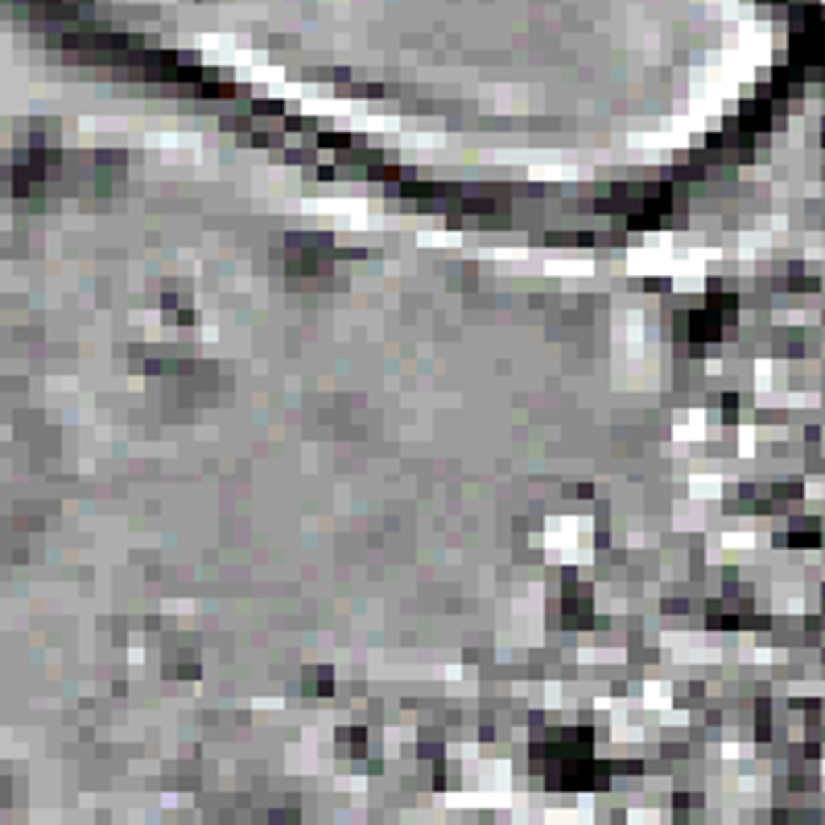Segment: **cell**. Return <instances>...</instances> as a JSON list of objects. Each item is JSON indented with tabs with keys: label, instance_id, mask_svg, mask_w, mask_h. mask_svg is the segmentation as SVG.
Wrapping results in <instances>:
<instances>
[{
	"label": "cell",
	"instance_id": "6da1fadb",
	"mask_svg": "<svg viewBox=\"0 0 825 825\" xmlns=\"http://www.w3.org/2000/svg\"><path fill=\"white\" fill-rule=\"evenodd\" d=\"M306 689H310V693H314V689H318V693H331V689H335L331 669H310V673H306Z\"/></svg>",
	"mask_w": 825,
	"mask_h": 825
},
{
	"label": "cell",
	"instance_id": "7a4b0ae2",
	"mask_svg": "<svg viewBox=\"0 0 825 825\" xmlns=\"http://www.w3.org/2000/svg\"><path fill=\"white\" fill-rule=\"evenodd\" d=\"M339 739H343V751H351V755H364V731H339Z\"/></svg>",
	"mask_w": 825,
	"mask_h": 825
}]
</instances>
